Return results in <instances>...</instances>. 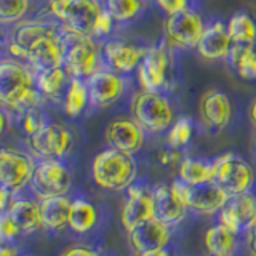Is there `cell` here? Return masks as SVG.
<instances>
[{"instance_id": "1", "label": "cell", "mask_w": 256, "mask_h": 256, "mask_svg": "<svg viewBox=\"0 0 256 256\" xmlns=\"http://www.w3.org/2000/svg\"><path fill=\"white\" fill-rule=\"evenodd\" d=\"M138 176V165L134 156L117 149H104L96 154L92 164V178L104 190L120 192L134 182Z\"/></svg>"}, {"instance_id": "2", "label": "cell", "mask_w": 256, "mask_h": 256, "mask_svg": "<svg viewBox=\"0 0 256 256\" xmlns=\"http://www.w3.org/2000/svg\"><path fill=\"white\" fill-rule=\"evenodd\" d=\"M130 117L146 133L160 134L168 132L174 122V109L164 92L136 90L130 98Z\"/></svg>"}, {"instance_id": "3", "label": "cell", "mask_w": 256, "mask_h": 256, "mask_svg": "<svg viewBox=\"0 0 256 256\" xmlns=\"http://www.w3.org/2000/svg\"><path fill=\"white\" fill-rule=\"evenodd\" d=\"M48 10L60 22L62 36L93 37L104 6L100 0H50Z\"/></svg>"}, {"instance_id": "4", "label": "cell", "mask_w": 256, "mask_h": 256, "mask_svg": "<svg viewBox=\"0 0 256 256\" xmlns=\"http://www.w3.org/2000/svg\"><path fill=\"white\" fill-rule=\"evenodd\" d=\"M66 40L64 69L70 78L86 80L102 68V48L94 42V37L62 36Z\"/></svg>"}, {"instance_id": "5", "label": "cell", "mask_w": 256, "mask_h": 256, "mask_svg": "<svg viewBox=\"0 0 256 256\" xmlns=\"http://www.w3.org/2000/svg\"><path fill=\"white\" fill-rule=\"evenodd\" d=\"M173 72V50L165 44L150 45L144 60L136 69V78L141 90L168 92Z\"/></svg>"}, {"instance_id": "6", "label": "cell", "mask_w": 256, "mask_h": 256, "mask_svg": "<svg viewBox=\"0 0 256 256\" xmlns=\"http://www.w3.org/2000/svg\"><path fill=\"white\" fill-rule=\"evenodd\" d=\"M213 182L226 192L228 196H236L240 192L252 190L254 182V170L244 157L234 152L218 156L212 160Z\"/></svg>"}, {"instance_id": "7", "label": "cell", "mask_w": 256, "mask_h": 256, "mask_svg": "<svg viewBox=\"0 0 256 256\" xmlns=\"http://www.w3.org/2000/svg\"><path fill=\"white\" fill-rule=\"evenodd\" d=\"M72 186V174L62 160H40L37 164L29 188L37 200L68 196Z\"/></svg>"}, {"instance_id": "8", "label": "cell", "mask_w": 256, "mask_h": 256, "mask_svg": "<svg viewBox=\"0 0 256 256\" xmlns=\"http://www.w3.org/2000/svg\"><path fill=\"white\" fill-rule=\"evenodd\" d=\"M206 22L196 10L166 16L164 22V44L172 50L196 48L205 30Z\"/></svg>"}, {"instance_id": "9", "label": "cell", "mask_w": 256, "mask_h": 256, "mask_svg": "<svg viewBox=\"0 0 256 256\" xmlns=\"http://www.w3.org/2000/svg\"><path fill=\"white\" fill-rule=\"evenodd\" d=\"M37 164L29 154L16 149H0V188L18 194L32 180Z\"/></svg>"}, {"instance_id": "10", "label": "cell", "mask_w": 256, "mask_h": 256, "mask_svg": "<svg viewBox=\"0 0 256 256\" xmlns=\"http://www.w3.org/2000/svg\"><path fill=\"white\" fill-rule=\"evenodd\" d=\"M29 149L40 160H62L74 146V136L61 124H46L34 136H29Z\"/></svg>"}, {"instance_id": "11", "label": "cell", "mask_w": 256, "mask_h": 256, "mask_svg": "<svg viewBox=\"0 0 256 256\" xmlns=\"http://www.w3.org/2000/svg\"><path fill=\"white\" fill-rule=\"evenodd\" d=\"M86 85L90 93V104L96 109H106L120 101L128 86L125 76L106 66H102L88 78Z\"/></svg>"}, {"instance_id": "12", "label": "cell", "mask_w": 256, "mask_h": 256, "mask_svg": "<svg viewBox=\"0 0 256 256\" xmlns=\"http://www.w3.org/2000/svg\"><path fill=\"white\" fill-rule=\"evenodd\" d=\"M220 224L240 236L256 226V196L252 190L229 196L228 204L220 212Z\"/></svg>"}, {"instance_id": "13", "label": "cell", "mask_w": 256, "mask_h": 256, "mask_svg": "<svg viewBox=\"0 0 256 256\" xmlns=\"http://www.w3.org/2000/svg\"><path fill=\"white\" fill-rule=\"evenodd\" d=\"M148 48L128 38H109L102 45V58L108 68L126 76L138 69Z\"/></svg>"}, {"instance_id": "14", "label": "cell", "mask_w": 256, "mask_h": 256, "mask_svg": "<svg viewBox=\"0 0 256 256\" xmlns=\"http://www.w3.org/2000/svg\"><path fill=\"white\" fill-rule=\"evenodd\" d=\"M104 141L112 149L134 156L144 146L146 132L133 117H116L104 128Z\"/></svg>"}, {"instance_id": "15", "label": "cell", "mask_w": 256, "mask_h": 256, "mask_svg": "<svg viewBox=\"0 0 256 256\" xmlns=\"http://www.w3.org/2000/svg\"><path fill=\"white\" fill-rule=\"evenodd\" d=\"M156 218V205L152 189L141 182H133L126 189V200L122 208L120 221L126 232L138 228L140 224Z\"/></svg>"}, {"instance_id": "16", "label": "cell", "mask_w": 256, "mask_h": 256, "mask_svg": "<svg viewBox=\"0 0 256 256\" xmlns=\"http://www.w3.org/2000/svg\"><path fill=\"white\" fill-rule=\"evenodd\" d=\"M64 54H66V40L62 37L61 28L48 34L28 48L29 68L38 74L48 69L62 68Z\"/></svg>"}, {"instance_id": "17", "label": "cell", "mask_w": 256, "mask_h": 256, "mask_svg": "<svg viewBox=\"0 0 256 256\" xmlns=\"http://www.w3.org/2000/svg\"><path fill=\"white\" fill-rule=\"evenodd\" d=\"M232 101L222 90L213 88L202 94L198 101V114L208 130L221 132L232 120Z\"/></svg>"}, {"instance_id": "18", "label": "cell", "mask_w": 256, "mask_h": 256, "mask_svg": "<svg viewBox=\"0 0 256 256\" xmlns=\"http://www.w3.org/2000/svg\"><path fill=\"white\" fill-rule=\"evenodd\" d=\"M172 229L173 228L165 224L164 221L152 218L128 232V242H130V246L136 254L162 250V248L170 245Z\"/></svg>"}, {"instance_id": "19", "label": "cell", "mask_w": 256, "mask_h": 256, "mask_svg": "<svg viewBox=\"0 0 256 256\" xmlns=\"http://www.w3.org/2000/svg\"><path fill=\"white\" fill-rule=\"evenodd\" d=\"M34 85L36 76L30 72V68L16 60L0 61V106L6 108L20 92Z\"/></svg>"}, {"instance_id": "20", "label": "cell", "mask_w": 256, "mask_h": 256, "mask_svg": "<svg viewBox=\"0 0 256 256\" xmlns=\"http://www.w3.org/2000/svg\"><path fill=\"white\" fill-rule=\"evenodd\" d=\"M232 40L226 28V22L221 20H214L208 22L205 30L200 37L196 50L198 56L205 61H226L232 48Z\"/></svg>"}, {"instance_id": "21", "label": "cell", "mask_w": 256, "mask_h": 256, "mask_svg": "<svg viewBox=\"0 0 256 256\" xmlns=\"http://www.w3.org/2000/svg\"><path fill=\"white\" fill-rule=\"evenodd\" d=\"M229 196L224 192L218 184L210 181L197 186H189L186 206L188 210L200 214V216H212L221 212V208L228 204Z\"/></svg>"}, {"instance_id": "22", "label": "cell", "mask_w": 256, "mask_h": 256, "mask_svg": "<svg viewBox=\"0 0 256 256\" xmlns=\"http://www.w3.org/2000/svg\"><path fill=\"white\" fill-rule=\"evenodd\" d=\"M152 196H154L156 205V218L164 221L168 226H178L188 214V206L173 194V190L166 184H158L152 188Z\"/></svg>"}, {"instance_id": "23", "label": "cell", "mask_w": 256, "mask_h": 256, "mask_svg": "<svg viewBox=\"0 0 256 256\" xmlns=\"http://www.w3.org/2000/svg\"><path fill=\"white\" fill-rule=\"evenodd\" d=\"M40 218H42V228L52 232H60L68 228L69 212L72 198L68 196L50 197L40 200Z\"/></svg>"}, {"instance_id": "24", "label": "cell", "mask_w": 256, "mask_h": 256, "mask_svg": "<svg viewBox=\"0 0 256 256\" xmlns=\"http://www.w3.org/2000/svg\"><path fill=\"white\" fill-rule=\"evenodd\" d=\"M8 214L21 230V234H32L42 229L40 204L32 198H13L8 206Z\"/></svg>"}, {"instance_id": "25", "label": "cell", "mask_w": 256, "mask_h": 256, "mask_svg": "<svg viewBox=\"0 0 256 256\" xmlns=\"http://www.w3.org/2000/svg\"><path fill=\"white\" fill-rule=\"evenodd\" d=\"M226 61L237 77L244 80H256V44L232 45Z\"/></svg>"}, {"instance_id": "26", "label": "cell", "mask_w": 256, "mask_h": 256, "mask_svg": "<svg viewBox=\"0 0 256 256\" xmlns=\"http://www.w3.org/2000/svg\"><path fill=\"white\" fill-rule=\"evenodd\" d=\"M205 248L212 256H236L238 236L218 222L205 232Z\"/></svg>"}, {"instance_id": "27", "label": "cell", "mask_w": 256, "mask_h": 256, "mask_svg": "<svg viewBox=\"0 0 256 256\" xmlns=\"http://www.w3.org/2000/svg\"><path fill=\"white\" fill-rule=\"evenodd\" d=\"M98 208L86 198H74L70 204L68 228L76 234H86L98 224Z\"/></svg>"}, {"instance_id": "28", "label": "cell", "mask_w": 256, "mask_h": 256, "mask_svg": "<svg viewBox=\"0 0 256 256\" xmlns=\"http://www.w3.org/2000/svg\"><path fill=\"white\" fill-rule=\"evenodd\" d=\"M69 82L70 77L68 74V70L64 69V66L36 74V86L42 92L45 98H50L53 101L64 98V93L68 90Z\"/></svg>"}, {"instance_id": "29", "label": "cell", "mask_w": 256, "mask_h": 256, "mask_svg": "<svg viewBox=\"0 0 256 256\" xmlns=\"http://www.w3.org/2000/svg\"><path fill=\"white\" fill-rule=\"evenodd\" d=\"M178 178L189 186L210 182L213 181L212 162L196 157H184L178 166Z\"/></svg>"}, {"instance_id": "30", "label": "cell", "mask_w": 256, "mask_h": 256, "mask_svg": "<svg viewBox=\"0 0 256 256\" xmlns=\"http://www.w3.org/2000/svg\"><path fill=\"white\" fill-rule=\"evenodd\" d=\"M88 104H90V93H88L86 82L80 78H70L62 98V108L66 116L72 118L82 116Z\"/></svg>"}, {"instance_id": "31", "label": "cell", "mask_w": 256, "mask_h": 256, "mask_svg": "<svg viewBox=\"0 0 256 256\" xmlns=\"http://www.w3.org/2000/svg\"><path fill=\"white\" fill-rule=\"evenodd\" d=\"M229 37L234 45L256 44V21L246 12H237L226 22Z\"/></svg>"}, {"instance_id": "32", "label": "cell", "mask_w": 256, "mask_h": 256, "mask_svg": "<svg viewBox=\"0 0 256 256\" xmlns=\"http://www.w3.org/2000/svg\"><path fill=\"white\" fill-rule=\"evenodd\" d=\"M149 0H104V8L117 24H126L146 12Z\"/></svg>"}, {"instance_id": "33", "label": "cell", "mask_w": 256, "mask_h": 256, "mask_svg": "<svg viewBox=\"0 0 256 256\" xmlns=\"http://www.w3.org/2000/svg\"><path fill=\"white\" fill-rule=\"evenodd\" d=\"M60 26H56V24H52V22H44V21H36V20L22 21L14 29L13 42L20 44L21 46H24L28 50V48L34 42H37L38 38L52 34V32H56Z\"/></svg>"}, {"instance_id": "34", "label": "cell", "mask_w": 256, "mask_h": 256, "mask_svg": "<svg viewBox=\"0 0 256 256\" xmlns=\"http://www.w3.org/2000/svg\"><path fill=\"white\" fill-rule=\"evenodd\" d=\"M194 134V122L189 117L176 118L166 132V146L174 149L186 148Z\"/></svg>"}, {"instance_id": "35", "label": "cell", "mask_w": 256, "mask_h": 256, "mask_svg": "<svg viewBox=\"0 0 256 256\" xmlns=\"http://www.w3.org/2000/svg\"><path fill=\"white\" fill-rule=\"evenodd\" d=\"M44 100H45V96H44L42 92H40L38 88L34 85V86L24 88L22 92H20L10 102L6 104V108H5V109H8V110L16 112V114L22 116L24 112H28V110H30V109H36V108H40V106H42Z\"/></svg>"}, {"instance_id": "36", "label": "cell", "mask_w": 256, "mask_h": 256, "mask_svg": "<svg viewBox=\"0 0 256 256\" xmlns=\"http://www.w3.org/2000/svg\"><path fill=\"white\" fill-rule=\"evenodd\" d=\"M29 0H0V24L20 21L28 13Z\"/></svg>"}, {"instance_id": "37", "label": "cell", "mask_w": 256, "mask_h": 256, "mask_svg": "<svg viewBox=\"0 0 256 256\" xmlns=\"http://www.w3.org/2000/svg\"><path fill=\"white\" fill-rule=\"evenodd\" d=\"M46 124H48L46 117L40 108L30 109L21 116V126L28 136H34L36 133H38L40 130H42Z\"/></svg>"}, {"instance_id": "38", "label": "cell", "mask_w": 256, "mask_h": 256, "mask_svg": "<svg viewBox=\"0 0 256 256\" xmlns=\"http://www.w3.org/2000/svg\"><path fill=\"white\" fill-rule=\"evenodd\" d=\"M21 230L12 220L8 212H0V244H12Z\"/></svg>"}, {"instance_id": "39", "label": "cell", "mask_w": 256, "mask_h": 256, "mask_svg": "<svg viewBox=\"0 0 256 256\" xmlns=\"http://www.w3.org/2000/svg\"><path fill=\"white\" fill-rule=\"evenodd\" d=\"M154 4L165 16H173L192 10V0H154Z\"/></svg>"}, {"instance_id": "40", "label": "cell", "mask_w": 256, "mask_h": 256, "mask_svg": "<svg viewBox=\"0 0 256 256\" xmlns=\"http://www.w3.org/2000/svg\"><path fill=\"white\" fill-rule=\"evenodd\" d=\"M184 157H186V156L182 154L181 149H174V148H170V146L162 149V150H158V154H157L158 164L162 166H166V168H174V166L178 168Z\"/></svg>"}, {"instance_id": "41", "label": "cell", "mask_w": 256, "mask_h": 256, "mask_svg": "<svg viewBox=\"0 0 256 256\" xmlns=\"http://www.w3.org/2000/svg\"><path fill=\"white\" fill-rule=\"evenodd\" d=\"M114 24H117L114 21V18L110 16V13L104 8L101 12L98 21L94 24V30H93V37H98V38H106L112 34L114 30Z\"/></svg>"}, {"instance_id": "42", "label": "cell", "mask_w": 256, "mask_h": 256, "mask_svg": "<svg viewBox=\"0 0 256 256\" xmlns=\"http://www.w3.org/2000/svg\"><path fill=\"white\" fill-rule=\"evenodd\" d=\"M60 256H100V254L90 246L76 244V245H70L68 248H64Z\"/></svg>"}, {"instance_id": "43", "label": "cell", "mask_w": 256, "mask_h": 256, "mask_svg": "<svg viewBox=\"0 0 256 256\" xmlns=\"http://www.w3.org/2000/svg\"><path fill=\"white\" fill-rule=\"evenodd\" d=\"M8 52H10V54L13 56V60H26L28 61V50L24 46H21L20 44L16 42H10V45H8Z\"/></svg>"}, {"instance_id": "44", "label": "cell", "mask_w": 256, "mask_h": 256, "mask_svg": "<svg viewBox=\"0 0 256 256\" xmlns=\"http://www.w3.org/2000/svg\"><path fill=\"white\" fill-rule=\"evenodd\" d=\"M246 250L250 256H256V226L246 232Z\"/></svg>"}, {"instance_id": "45", "label": "cell", "mask_w": 256, "mask_h": 256, "mask_svg": "<svg viewBox=\"0 0 256 256\" xmlns=\"http://www.w3.org/2000/svg\"><path fill=\"white\" fill-rule=\"evenodd\" d=\"M12 194L10 192H6L4 188H0V212H5L8 210V206L12 204Z\"/></svg>"}, {"instance_id": "46", "label": "cell", "mask_w": 256, "mask_h": 256, "mask_svg": "<svg viewBox=\"0 0 256 256\" xmlns=\"http://www.w3.org/2000/svg\"><path fill=\"white\" fill-rule=\"evenodd\" d=\"M0 256H18V250L10 244H0Z\"/></svg>"}, {"instance_id": "47", "label": "cell", "mask_w": 256, "mask_h": 256, "mask_svg": "<svg viewBox=\"0 0 256 256\" xmlns=\"http://www.w3.org/2000/svg\"><path fill=\"white\" fill-rule=\"evenodd\" d=\"M8 126V114L4 108H0V136L4 134V132L6 130Z\"/></svg>"}, {"instance_id": "48", "label": "cell", "mask_w": 256, "mask_h": 256, "mask_svg": "<svg viewBox=\"0 0 256 256\" xmlns=\"http://www.w3.org/2000/svg\"><path fill=\"white\" fill-rule=\"evenodd\" d=\"M248 118H250V124L256 128V98L250 102V108H248Z\"/></svg>"}, {"instance_id": "49", "label": "cell", "mask_w": 256, "mask_h": 256, "mask_svg": "<svg viewBox=\"0 0 256 256\" xmlns=\"http://www.w3.org/2000/svg\"><path fill=\"white\" fill-rule=\"evenodd\" d=\"M138 256H172V252L168 248H162V250H154V252H148V253H142Z\"/></svg>"}, {"instance_id": "50", "label": "cell", "mask_w": 256, "mask_h": 256, "mask_svg": "<svg viewBox=\"0 0 256 256\" xmlns=\"http://www.w3.org/2000/svg\"><path fill=\"white\" fill-rule=\"evenodd\" d=\"M253 149H254V156H256V132H254V136H253Z\"/></svg>"}, {"instance_id": "51", "label": "cell", "mask_w": 256, "mask_h": 256, "mask_svg": "<svg viewBox=\"0 0 256 256\" xmlns=\"http://www.w3.org/2000/svg\"><path fill=\"white\" fill-rule=\"evenodd\" d=\"M0 44H2V36H0Z\"/></svg>"}, {"instance_id": "52", "label": "cell", "mask_w": 256, "mask_h": 256, "mask_svg": "<svg viewBox=\"0 0 256 256\" xmlns=\"http://www.w3.org/2000/svg\"><path fill=\"white\" fill-rule=\"evenodd\" d=\"M18 256H28V254H18Z\"/></svg>"}]
</instances>
